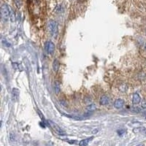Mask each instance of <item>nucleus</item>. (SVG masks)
Wrapping results in <instances>:
<instances>
[{
	"mask_svg": "<svg viewBox=\"0 0 146 146\" xmlns=\"http://www.w3.org/2000/svg\"><path fill=\"white\" fill-rule=\"evenodd\" d=\"M13 67L16 69V70H19V71H22V67H21V64L18 63H13Z\"/></svg>",
	"mask_w": 146,
	"mask_h": 146,
	"instance_id": "9b49d317",
	"label": "nucleus"
},
{
	"mask_svg": "<svg viewBox=\"0 0 146 146\" xmlns=\"http://www.w3.org/2000/svg\"><path fill=\"white\" fill-rule=\"evenodd\" d=\"M118 133L119 134V135H120V136H122V135H124V134H125V131H124L123 129H121V130H118Z\"/></svg>",
	"mask_w": 146,
	"mask_h": 146,
	"instance_id": "2eb2a0df",
	"label": "nucleus"
},
{
	"mask_svg": "<svg viewBox=\"0 0 146 146\" xmlns=\"http://www.w3.org/2000/svg\"><path fill=\"white\" fill-rule=\"evenodd\" d=\"M48 31L50 32V34L52 36H54L56 37L58 34V25H57V23L55 21H50L48 22Z\"/></svg>",
	"mask_w": 146,
	"mask_h": 146,
	"instance_id": "f257e3e1",
	"label": "nucleus"
},
{
	"mask_svg": "<svg viewBox=\"0 0 146 146\" xmlns=\"http://www.w3.org/2000/svg\"><path fill=\"white\" fill-rule=\"evenodd\" d=\"M59 61L57 59H55L54 62L53 63V69L55 72H58L59 70Z\"/></svg>",
	"mask_w": 146,
	"mask_h": 146,
	"instance_id": "1a4fd4ad",
	"label": "nucleus"
},
{
	"mask_svg": "<svg viewBox=\"0 0 146 146\" xmlns=\"http://www.w3.org/2000/svg\"><path fill=\"white\" fill-rule=\"evenodd\" d=\"M141 101V98L138 94H134L132 97V102L134 104H139Z\"/></svg>",
	"mask_w": 146,
	"mask_h": 146,
	"instance_id": "0eeeda50",
	"label": "nucleus"
},
{
	"mask_svg": "<svg viewBox=\"0 0 146 146\" xmlns=\"http://www.w3.org/2000/svg\"><path fill=\"white\" fill-rule=\"evenodd\" d=\"M15 1V4L17 6L18 8H20L21 6V0H14Z\"/></svg>",
	"mask_w": 146,
	"mask_h": 146,
	"instance_id": "ddd939ff",
	"label": "nucleus"
},
{
	"mask_svg": "<svg viewBox=\"0 0 146 146\" xmlns=\"http://www.w3.org/2000/svg\"><path fill=\"white\" fill-rule=\"evenodd\" d=\"M142 107L143 108H146V100H143L142 102Z\"/></svg>",
	"mask_w": 146,
	"mask_h": 146,
	"instance_id": "dca6fc26",
	"label": "nucleus"
},
{
	"mask_svg": "<svg viewBox=\"0 0 146 146\" xmlns=\"http://www.w3.org/2000/svg\"><path fill=\"white\" fill-rule=\"evenodd\" d=\"M10 13H11V10H10V7L7 4H2V6L1 7V14L2 19L4 21H7L10 15Z\"/></svg>",
	"mask_w": 146,
	"mask_h": 146,
	"instance_id": "f03ea898",
	"label": "nucleus"
},
{
	"mask_svg": "<svg viewBox=\"0 0 146 146\" xmlns=\"http://www.w3.org/2000/svg\"><path fill=\"white\" fill-rule=\"evenodd\" d=\"M100 104L102 105H107L109 103V97L106 95H103L101 98H100V101H99Z\"/></svg>",
	"mask_w": 146,
	"mask_h": 146,
	"instance_id": "6e6552de",
	"label": "nucleus"
},
{
	"mask_svg": "<svg viewBox=\"0 0 146 146\" xmlns=\"http://www.w3.org/2000/svg\"><path fill=\"white\" fill-rule=\"evenodd\" d=\"M55 44L53 42H50V41H48L45 43V50L49 53V54H51L54 52L55 50Z\"/></svg>",
	"mask_w": 146,
	"mask_h": 146,
	"instance_id": "20e7f679",
	"label": "nucleus"
},
{
	"mask_svg": "<svg viewBox=\"0 0 146 146\" xmlns=\"http://www.w3.org/2000/svg\"><path fill=\"white\" fill-rule=\"evenodd\" d=\"M60 91V85L59 83H58V81H56L55 83V92L56 94H58Z\"/></svg>",
	"mask_w": 146,
	"mask_h": 146,
	"instance_id": "f8f14e48",
	"label": "nucleus"
},
{
	"mask_svg": "<svg viewBox=\"0 0 146 146\" xmlns=\"http://www.w3.org/2000/svg\"><path fill=\"white\" fill-rule=\"evenodd\" d=\"M124 101L122 99H118L114 102V107L117 109H120L124 106Z\"/></svg>",
	"mask_w": 146,
	"mask_h": 146,
	"instance_id": "423d86ee",
	"label": "nucleus"
},
{
	"mask_svg": "<svg viewBox=\"0 0 146 146\" xmlns=\"http://www.w3.org/2000/svg\"><path fill=\"white\" fill-rule=\"evenodd\" d=\"M49 122H50L49 124H50L51 125V126H52L53 129L59 135H65V134H66V133L64 132V131L62 130V129H61V127L59 126L55 122L51 121H49Z\"/></svg>",
	"mask_w": 146,
	"mask_h": 146,
	"instance_id": "7ed1b4c3",
	"label": "nucleus"
},
{
	"mask_svg": "<svg viewBox=\"0 0 146 146\" xmlns=\"http://www.w3.org/2000/svg\"><path fill=\"white\" fill-rule=\"evenodd\" d=\"M92 139H93V137H90V138H88V139H85V140H81V141L79 143V145L81 146H87V145L89 143V142L91 141V140H92Z\"/></svg>",
	"mask_w": 146,
	"mask_h": 146,
	"instance_id": "9d476101",
	"label": "nucleus"
},
{
	"mask_svg": "<svg viewBox=\"0 0 146 146\" xmlns=\"http://www.w3.org/2000/svg\"><path fill=\"white\" fill-rule=\"evenodd\" d=\"M87 109H88V110H94L96 109V107H95L94 104H91V105L88 106Z\"/></svg>",
	"mask_w": 146,
	"mask_h": 146,
	"instance_id": "4468645a",
	"label": "nucleus"
},
{
	"mask_svg": "<svg viewBox=\"0 0 146 146\" xmlns=\"http://www.w3.org/2000/svg\"><path fill=\"white\" fill-rule=\"evenodd\" d=\"M145 49H146V45H145Z\"/></svg>",
	"mask_w": 146,
	"mask_h": 146,
	"instance_id": "f3484780",
	"label": "nucleus"
},
{
	"mask_svg": "<svg viewBox=\"0 0 146 146\" xmlns=\"http://www.w3.org/2000/svg\"><path fill=\"white\" fill-rule=\"evenodd\" d=\"M18 96H19V90L14 88L12 91V94H11V97H12V99L13 102H16L18 99Z\"/></svg>",
	"mask_w": 146,
	"mask_h": 146,
	"instance_id": "39448f33",
	"label": "nucleus"
}]
</instances>
